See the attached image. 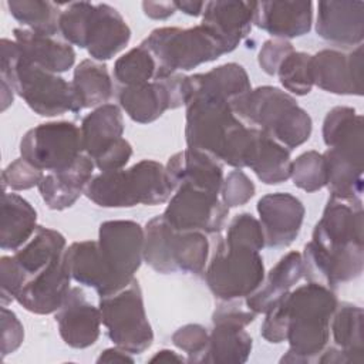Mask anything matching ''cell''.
Returning a JSON list of instances; mask_svg holds the SVG:
<instances>
[{
    "instance_id": "cell-6",
    "label": "cell",
    "mask_w": 364,
    "mask_h": 364,
    "mask_svg": "<svg viewBox=\"0 0 364 364\" xmlns=\"http://www.w3.org/2000/svg\"><path fill=\"white\" fill-rule=\"evenodd\" d=\"M85 196L101 208H132L161 205L171 199L173 189L165 166L154 159H142L128 169L100 172L85 188Z\"/></svg>"
},
{
    "instance_id": "cell-7",
    "label": "cell",
    "mask_w": 364,
    "mask_h": 364,
    "mask_svg": "<svg viewBox=\"0 0 364 364\" xmlns=\"http://www.w3.org/2000/svg\"><path fill=\"white\" fill-rule=\"evenodd\" d=\"M144 260L158 273L199 274L209 259V242L202 232L172 228L162 215L146 222Z\"/></svg>"
},
{
    "instance_id": "cell-43",
    "label": "cell",
    "mask_w": 364,
    "mask_h": 364,
    "mask_svg": "<svg viewBox=\"0 0 364 364\" xmlns=\"http://www.w3.org/2000/svg\"><path fill=\"white\" fill-rule=\"evenodd\" d=\"M223 239L232 243L249 246L259 252L266 246L262 225L259 219L249 212H242L232 218Z\"/></svg>"
},
{
    "instance_id": "cell-3",
    "label": "cell",
    "mask_w": 364,
    "mask_h": 364,
    "mask_svg": "<svg viewBox=\"0 0 364 364\" xmlns=\"http://www.w3.org/2000/svg\"><path fill=\"white\" fill-rule=\"evenodd\" d=\"M337 304L334 290L307 282L290 290L273 307L284 321L286 341H289V350L280 363L317 360L328 344L330 320Z\"/></svg>"
},
{
    "instance_id": "cell-46",
    "label": "cell",
    "mask_w": 364,
    "mask_h": 364,
    "mask_svg": "<svg viewBox=\"0 0 364 364\" xmlns=\"http://www.w3.org/2000/svg\"><path fill=\"white\" fill-rule=\"evenodd\" d=\"M256 192V186L252 179L242 171H230L222 182L220 199L228 208H237L249 202Z\"/></svg>"
},
{
    "instance_id": "cell-21",
    "label": "cell",
    "mask_w": 364,
    "mask_h": 364,
    "mask_svg": "<svg viewBox=\"0 0 364 364\" xmlns=\"http://www.w3.org/2000/svg\"><path fill=\"white\" fill-rule=\"evenodd\" d=\"M165 172L173 191L178 186L188 185L218 195H220L225 178L222 162L210 154L195 148L173 154L165 165Z\"/></svg>"
},
{
    "instance_id": "cell-10",
    "label": "cell",
    "mask_w": 364,
    "mask_h": 364,
    "mask_svg": "<svg viewBox=\"0 0 364 364\" xmlns=\"http://www.w3.org/2000/svg\"><path fill=\"white\" fill-rule=\"evenodd\" d=\"M98 307L107 334L117 347L131 354H141L152 346L154 331L136 279L122 290L100 297Z\"/></svg>"
},
{
    "instance_id": "cell-28",
    "label": "cell",
    "mask_w": 364,
    "mask_h": 364,
    "mask_svg": "<svg viewBox=\"0 0 364 364\" xmlns=\"http://www.w3.org/2000/svg\"><path fill=\"white\" fill-rule=\"evenodd\" d=\"M303 279L301 253L291 250L264 274L259 287L245 299L249 310L264 314L273 309Z\"/></svg>"
},
{
    "instance_id": "cell-42",
    "label": "cell",
    "mask_w": 364,
    "mask_h": 364,
    "mask_svg": "<svg viewBox=\"0 0 364 364\" xmlns=\"http://www.w3.org/2000/svg\"><path fill=\"white\" fill-rule=\"evenodd\" d=\"M92 3L75 1L68 3L61 10L58 28L64 41L74 44L80 48H85V34L88 18L92 10Z\"/></svg>"
},
{
    "instance_id": "cell-19",
    "label": "cell",
    "mask_w": 364,
    "mask_h": 364,
    "mask_svg": "<svg viewBox=\"0 0 364 364\" xmlns=\"http://www.w3.org/2000/svg\"><path fill=\"white\" fill-rule=\"evenodd\" d=\"M55 323L63 341L73 348L92 346L101 331V311L81 287H71L65 300L55 311Z\"/></svg>"
},
{
    "instance_id": "cell-5",
    "label": "cell",
    "mask_w": 364,
    "mask_h": 364,
    "mask_svg": "<svg viewBox=\"0 0 364 364\" xmlns=\"http://www.w3.org/2000/svg\"><path fill=\"white\" fill-rule=\"evenodd\" d=\"M233 109L246 125L260 129L289 151L303 145L313 131L309 112L293 95L273 85L252 88Z\"/></svg>"
},
{
    "instance_id": "cell-39",
    "label": "cell",
    "mask_w": 364,
    "mask_h": 364,
    "mask_svg": "<svg viewBox=\"0 0 364 364\" xmlns=\"http://www.w3.org/2000/svg\"><path fill=\"white\" fill-rule=\"evenodd\" d=\"M156 71L155 58L142 44L131 48L114 63V78L122 87L152 81L156 77Z\"/></svg>"
},
{
    "instance_id": "cell-18",
    "label": "cell",
    "mask_w": 364,
    "mask_h": 364,
    "mask_svg": "<svg viewBox=\"0 0 364 364\" xmlns=\"http://www.w3.org/2000/svg\"><path fill=\"white\" fill-rule=\"evenodd\" d=\"M64 255L26 279L16 301L27 311L34 314H51L55 313L65 300L71 290V276Z\"/></svg>"
},
{
    "instance_id": "cell-1",
    "label": "cell",
    "mask_w": 364,
    "mask_h": 364,
    "mask_svg": "<svg viewBox=\"0 0 364 364\" xmlns=\"http://www.w3.org/2000/svg\"><path fill=\"white\" fill-rule=\"evenodd\" d=\"M307 266L318 283L333 290L363 273L364 213L361 198H328L323 215L313 229Z\"/></svg>"
},
{
    "instance_id": "cell-24",
    "label": "cell",
    "mask_w": 364,
    "mask_h": 364,
    "mask_svg": "<svg viewBox=\"0 0 364 364\" xmlns=\"http://www.w3.org/2000/svg\"><path fill=\"white\" fill-rule=\"evenodd\" d=\"M65 263L70 276L78 284L94 289L100 297L124 289L105 264L97 240L74 242L65 249Z\"/></svg>"
},
{
    "instance_id": "cell-4",
    "label": "cell",
    "mask_w": 364,
    "mask_h": 364,
    "mask_svg": "<svg viewBox=\"0 0 364 364\" xmlns=\"http://www.w3.org/2000/svg\"><path fill=\"white\" fill-rule=\"evenodd\" d=\"M0 50V81L7 82L31 111L41 117L80 112L70 81L30 61L14 40L1 38Z\"/></svg>"
},
{
    "instance_id": "cell-37",
    "label": "cell",
    "mask_w": 364,
    "mask_h": 364,
    "mask_svg": "<svg viewBox=\"0 0 364 364\" xmlns=\"http://www.w3.org/2000/svg\"><path fill=\"white\" fill-rule=\"evenodd\" d=\"M247 168L266 185L282 183L290 178V151L259 129Z\"/></svg>"
},
{
    "instance_id": "cell-34",
    "label": "cell",
    "mask_w": 364,
    "mask_h": 364,
    "mask_svg": "<svg viewBox=\"0 0 364 364\" xmlns=\"http://www.w3.org/2000/svg\"><path fill=\"white\" fill-rule=\"evenodd\" d=\"M327 168V189L330 196L341 199L361 198L364 158H357L333 148L323 152Z\"/></svg>"
},
{
    "instance_id": "cell-22",
    "label": "cell",
    "mask_w": 364,
    "mask_h": 364,
    "mask_svg": "<svg viewBox=\"0 0 364 364\" xmlns=\"http://www.w3.org/2000/svg\"><path fill=\"white\" fill-rule=\"evenodd\" d=\"M129 40L131 28L117 9L107 3L92 6L85 34V48L92 60L102 63L112 58Z\"/></svg>"
},
{
    "instance_id": "cell-26",
    "label": "cell",
    "mask_w": 364,
    "mask_h": 364,
    "mask_svg": "<svg viewBox=\"0 0 364 364\" xmlns=\"http://www.w3.org/2000/svg\"><path fill=\"white\" fill-rule=\"evenodd\" d=\"M94 168V161L82 154L68 168L44 173L37 188L47 208L53 210L71 208L85 192L92 179Z\"/></svg>"
},
{
    "instance_id": "cell-25",
    "label": "cell",
    "mask_w": 364,
    "mask_h": 364,
    "mask_svg": "<svg viewBox=\"0 0 364 364\" xmlns=\"http://www.w3.org/2000/svg\"><path fill=\"white\" fill-rule=\"evenodd\" d=\"M250 91L249 75L237 63H226L206 73L186 75V101L198 95L213 97L229 101L235 108Z\"/></svg>"
},
{
    "instance_id": "cell-54",
    "label": "cell",
    "mask_w": 364,
    "mask_h": 364,
    "mask_svg": "<svg viewBox=\"0 0 364 364\" xmlns=\"http://www.w3.org/2000/svg\"><path fill=\"white\" fill-rule=\"evenodd\" d=\"M185 361H188V360L183 358L181 354H178L172 350H168V348L156 351L149 358V363H185Z\"/></svg>"
},
{
    "instance_id": "cell-35",
    "label": "cell",
    "mask_w": 364,
    "mask_h": 364,
    "mask_svg": "<svg viewBox=\"0 0 364 364\" xmlns=\"http://www.w3.org/2000/svg\"><path fill=\"white\" fill-rule=\"evenodd\" d=\"M71 85L80 111L104 105L112 95V80L107 65L92 58L82 60L75 67Z\"/></svg>"
},
{
    "instance_id": "cell-16",
    "label": "cell",
    "mask_w": 364,
    "mask_h": 364,
    "mask_svg": "<svg viewBox=\"0 0 364 364\" xmlns=\"http://www.w3.org/2000/svg\"><path fill=\"white\" fill-rule=\"evenodd\" d=\"M313 85L337 95H363V46L350 53L321 50L311 55Z\"/></svg>"
},
{
    "instance_id": "cell-50",
    "label": "cell",
    "mask_w": 364,
    "mask_h": 364,
    "mask_svg": "<svg viewBox=\"0 0 364 364\" xmlns=\"http://www.w3.org/2000/svg\"><path fill=\"white\" fill-rule=\"evenodd\" d=\"M132 156V146L125 138L117 139L108 148H105L100 155H97L92 161L95 168L101 172L122 169Z\"/></svg>"
},
{
    "instance_id": "cell-38",
    "label": "cell",
    "mask_w": 364,
    "mask_h": 364,
    "mask_svg": "<svg viewBox=\"0 0 364 364\" xmlns=\"http://www.w3.org/2000/svg\"><path fill=\"white\" fill-rule=\"evenodd\" d=\"M10 14L27 28L48 34H60V4L43 0H10L7 1Z\"/></svg>"
},
{
    "instance_id": "cell-17",
    "label": "cell",
    "mask_w": 364,
    "mask_h": 364,
    "mask_svg": "<svg viewBox=\"0 0 364 364\" xmlns=\"http://www.w3.org/2000/svg\"><path fill=\"white\" fill-rule=\"evenodd\" d=\"M259 222L267 247H286L294 242L304 220V205L291 193L274 192L257 200Z\"/></svg>"
},
{
    "instance_id": "cell-44",
    "label": "cell",
    "mask_w": 364,
    "mask_h": 364,
    "mask_svg": "<svg viewBox=\"0 0 364 364\" xmlns=\"http://www.w3.org/2000/svg\"><path fill=\"white\" fill-rule=\"evenodd\" d=\"M44 173L41 169L30 164L23 156L10 162L1 172L3 191L10 188L11 191H26L38 186Z\"/></svg>"
},
{
    "instance_id": "cell-48",
    "label": "cell",
    "mask_w": 364,
    "mask_h": 364,
    "mask_svg": "<svg viewBox=\"0 0 364 364\" xmlns=\"http://www.w3.org/2000/svg\"><path fill=\"white\" fill-rule=\"evenodd\" d=\"M294 51L293 44L283 38H269L263 43L257 54V63L263 73L267 75H276L280 64L287 55Z\"/></svg>"
},
{
    "instance_id": "cell-49",
    "label": "cell",
    "mask_w": 364,
    "mask_h": 364,
    "mask_svg": "<svg viewBox=\"0 0 364 364\" xmlns=\"http://www.w3.org/2000/svg\"><path fill=\"white\" fill-rule=\"evenodd\" d=\"M1 358L14 353L24 340V328L14 311L1 306Z\"/></svg>"
},
{
    "instance_id": "cell-51",
    "label": "cell",
    "mask_w": 364,
    "mask_h": 364,
    "mask_svg": "<svg viewBox=\"0 0 364 364\" xmlns=\"http://www.w3.org/2000/svg\"><path fill=\"white\" fill-rule=\"evenodd\" d=\"M142 10L149 18L165 20L176 11V6L175 1H144Z\"/></svg>"
},
{
    "instance_id": "cell-9",
    "label": "cell",
    "mask_w": 364,
    "mask_h": 364,
    "mask_svg": "<svg viewBox=\"0 0 364 364\" xmlns=\"http://www.w3.org/2000/svg\"><path fill=\"white\" fill-rule=\"evenodd\" d=\"M264 277L259 250L220 239L206 264L205 282L220 300H242L252 294Z\"/></svg>"
},
{
    "instance_id": "cell-32",
    "label": "cell",
    "mask_w": 364,
    "mask_h": 364,
    "mask_svg": "<svg viewBox=\"0 0 364 364\" xmlns=\"http://www.w3.org/2000/svg\"><path fill=\"white\" fill-rule=\"evenodd\" d=\"M323 141L327 148L364 158L363 117L351 107L331 108L323 121Z\"/></svg>"
},
{
    "instance_id": "cell-20",
    "label": "cell",
    "mask_w": 364,
    "mask_h": 364,
    "mask_svg": "<svg viewBox=\"0 0 364 364\" xmlns=\"http://www.w3.org/2000/svg\"><path fill=\"white\" fill-rule=\"evenodd\" d=\"M255 7L256 1H206L200 24L219 41L226 54L249 36L255 21Z\"/></svg>"
},
{
    "instance_id": "cell-33",
    "label": "cell",
    "mask_w": 364,
    "mask_h": 364,
    "mask_svg": "<svg viewBox=\"0 0 364 364\" xmlns=\"http://www.w3.org/2000/svg\"><path fill=\"white\" fill-rule=\"evenodd\" d=\"M330 334L347 363L364 361V313L360 306L338 303L330 320Z\"/></svg>"
},
{
    "instance_id": "cell-8",
    "label": "cell",
    "mask_w": 364,
    "mask_h": 364,
    "mask_svg": "<svg viewBox=\"0 0 364 364\" xmlns=\"http://www.w3.org/2000/svg\"><path fill=\"white\" fill-rule=\"evenodd\" d=\"M141 44L156 61L155 80L189 71L225 54L219 41L202 24L189 28L158 27Z\"/></svg>"
},
{
    "instance_id": "cell-27",
    "label": "cell",
    "mask_w": 364,
    "mask_h": 364,
    "mask_svg": "<svg viewBox=\"0 0 364 364\" xmlns=\"http://www.w3.org/2000/svg\"><path fill=\"white\" fill-rule=\"evenodd\" d=\"M273 38H294L307 34L313 24L311 1H256L255 21Z\"/></svg>"
},
{
    "instance_id": "cell-52",
    "label": "cell",
    "mask_w": 364,
    "mask_h": 364,
    "mask_svg": "<svg viewBox=\"0 0 364 364\" xmlns=\"http://www.w3.org/2000/svg\"><path fill=\"white\" fill-rule=\"evenodd\" d=\"M97 363H134V358L131 357V353L115 346L104 350L97 358Z\"/></svg>"
},
{
    "instance_id": "cell-14",
    "label": "cell",
    "mask_w": 364,
    "mask_h": 364,
    "mask_svg": "<svg viewBox=\"0 0 364 364\" xmlns=\"http://www.w3.org/2000/svg\"><path fill=\"white\" fill-rule=\"evenodd\" d=\"M97 243L111 273L124 287L128 286L144 260V228L134 220H105L100 225Z\"/></svg>"
},
{
    "instance_id": "cell-31",
    "label": "cell",
    "mask_w": 364,
    "mask_h": 364,
    "mask_svg": "<svg viewBox=\"0 0 364 364\" xmlns=\"http://www.w3.org/2000/svg\"><path fill=\"white\" fill-rule=\"evenodd\" d=\"M82 151L91 159L122 138L125 125L122 111L115 104H104L87 114L80 125Z\"/></svg>"
},
{
    "instance_id": "cell-15",
    "label": "cell",
    "mask_w": 364,
    "mask_h": 364,
    "mask_svg": "<svg viewBox=\"0 0 364 364\" xmlns=\"http://www.w3.org/2000/svg\"><path fill=\"white\" fill-rule=\"evenodd\" d=\"M118 101L132 121L139 124L154 122L165 111L185 105L186 75L175 73L139 85L122 87Z\"/></svg>"
},
{
    "instance_id": "cell-13",
    "label": "cell",
    "mask_w": 364,
    "mask_h": 364,
    "mask_svg": "<svg viewBox=\"0 0 364 364\" xmlns=\"http://www.w3.org/2000/svg\"><path fill=\"white\" fill-rule=\"evenodd\" d=\"M162 216L176 230L212 235L223 230L229 208L218 193L182 185L173 191Z\"/></svg>"
},
{
    "instance_id": "cell-11",
    "label": "cell",
    "mask_w": 364,
    "mask_h": 364,
    "mask_svg": "<svg viewBox=\"0 0 364 364\" xmlns=\"http://www.w3.org/2000/svg\"><path fill=\"white\" fill-rule=\"evenodd\" d=\"M20 154L41 171L65 169L84 154L81 129L71 121L38 124L23 135Z\"/></svg>"
},
{
    "instance_id": "cell-29",
    "label": "cell",
    "mask_w": 364,
    "mask_h": 364,
    "mask_svg": "<svg viewBox=\"0 0 364 364\" xmlns=\"http://www.w3.org/2000/svg\"><path fill=\"white\" fill-rule=\"evenodd\" d=\"M14 41L18 44L24 57L51 73H64L75 63V51L67 41L57 36L43 34L30 28H14Z\"/></svg>"
},
{
    "instance_id": "cell-45",
    "label": "cell",
    "mask_w": 364,
    "mask_h": 364,
    "mask_svg": "<svg viewBox=\"0 0 364 364\" xmlns=\"http://www.w3.org/2000/svg\"><path fill=\"white\" fill-rule=\"evenodd\" d=\"M208 330L196 323L185 324L172 334L173 346L188 354L189 363H200V358L208 347Z\"/></svg>"
},
{
    "instance_id": "cell-36",
    "label": "cell",
    "mask_w": 364,
    "mask_h": 364,
    "mask_svg": "<svg viewBox=\"0 0 364 364\" xmlns=\"http://www.w3.org/2000/svg\"><path fill=\"white\" fill-rule=\"evenodd\" d=\"M65 249V237L58 230L38 226L31 239L16 250L13 257L27 279L64 255Z\"/></svg>"
},
{
    "instance_id": "cell-12",
    "label": "cell",
    "mask_w": 364,
    "mask_h": 364,
    "mask_svg": "<svg viewBox=\"0 0 364 364\" xmlns=\"http://www.w3.org/2000/svg\"><path fill=\"white\" fill-rule=\"evenodd\" d=\"M256 313L240 300L222 301L212 314L213 328L209 333L208 347L200 363L210 364H243L247 361L253 340L245 330Z\"/></svg>"
},
{
    "instance_id": "cell-30",
    "label": "cell",
    "mask_w": 364,
    "mask_h": 364,
    "mask_svg": "<svg viewBox=\"0 0 364 364\" xmlns=\"http://www.w3.org/2000/svg\"><path fill=\"white\" fill-rule=\"evenodd\" d=\"M36 209L17 193L3 191L0 247L3 250H18L26 245L37 229Z\"/></svg>"
},
{
    "instance_id": "cell-47",
    "label": "cell",
    "mask_w": 364,
    "mask_h": 364,
    "mask_svg": "<svg viewBox=\"0 0 364 364\" xmlns=\"http://www.w3.org/2000/svg\"><path fill=\"white\" fill-rule=\"evenodd\" d=\"M26 277L13 256L0 259V300L1 306H7L16 300Z\"/></svg>"
},
{
    "instance_id": "cell-40",
    "label": "cell",
    "mask_w": 364,
    "mask_h": 364,
    "mask_svg": "<svg viewBox=\"0 0 364 364\" xmlns=\"http://www.w3.org/2000/svg\"><path fill=\"white\" fill-rule=\"evenodd\" d=\"M290 178L293 183L306 192H316L327 183V168L323 154L306 151L291 161Z\"/></svg>"
},
{
    "instance_id": "cell-41",
    "label": "cell",
    "mask_w": 364,
    "mask_h": 364,
    "mask_svg": "<svg viewBox=\"0 0 364 364\" xmlns=\"http://www.w3.org/2000/svg\"><path fill=\"white\" fill-rule=\"evenodd\" d=\"M310 63L311 54L303 51H293L284 58L276 74L286 91L294 95H307L311 91Z\"/></svg>"
},
{
    "instance_id": "cell-53",
    "label": "cell",
    "mask_w": 364,
    "mask_h": 364,
    "mask_svg": "<svg viewBox=\"0 0 364 364\" xmlns=\"http://www.w3.org/2000/svg\"><path fill=\"white\" fill-rule=\"evenodd\" d=\"M175 6H176V10H181L188 16L198 17V16H202V13L205 10V6H206V1L182 0V1H175Z\"/></svg>"
},
{
    "instance_id": "cell-2",
    "label": "cell",
    "mask_w": 364,
    "mask_h": 364,
    "mask_svg": "<svg viewBox=\"0 0 364 364\" xmlns=\"http://www.w3.org/2000/svg\"><path fill=\"white\" fill-rule=\"evenodd\" d=\"M185 108L188 148L205 151L236 169L249 166L259 129L246 125L229 101L198 95Z\"/></svg>"
},
{
    "instance_id": "cell-23",
    "label": "cell",
    "mask_w": 364,
    "mask_h": 364,
    "mask_svg": "<svg viewBox=\"0 0 364 364\" xmlns=\"http://www.w3.org/2000/svg\"><path fill=\"white\" fill-rule=\"evenodd\" d=\"M316 33L334 44L360 46L364 38V3L318 1Z\"/></svg>"
}]
</instances>
